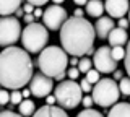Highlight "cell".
I'll list each match as a JSON object with an SVG mask.
<instances>
[{
  "instance_id": "1",
  "label": "cell",
  "mask_w": 130,
  "mask_h": 117,
  "mask_svg": "<svg viewBox=\"0 0 130 117\" xmlns=\"http://www.w3.org/2000/svg\"><path fill=\"white\" fill-rule=\"evenodd\" d=\"M32 76V60L26 49L8 46L0 52V86L20 90Z\"/></svg>"
},
{
  "instance_id": "2",
  "label": "cell",
  "mask_w": 130,
  "mask_h": 117,
  "mask_svg": "<svg viewBox=\"0 0 130 117\" xmlns=\"http://www.w3.org/2000/svg\"><path fill=\"white\" fill-rule=\"evenodd\" d=\"M96 31L85 18L72 16L60 28V44L65 52L75 57H83L93 52Z\"/></svg>"
},
{
  "instance_id": "3",
  "label": "cell",
  "mask_w": 130,
  "mask_h": 117,
  "mask_svg": "<svg viewBox=\"0 0 130 117\" xmlns=\"http://www.w3.org/2000/svg\"><path fill=\"white\" fill-rule=\"evenodd\" d=\"M36 63H38L41 73L51 76V78H55L59 73L65 72V68L68 65V57L63 47L49 46L39 52V57L36 60Z\"/></svg>"
},
{
  "instance_id": "4",
  "label": "cell",
  "mask_w": 130,
  "mask_h": 117,
  "mask_svg": "<svg viewBox=\"0 0 130 117\" xmlns=\"http://www.w3.org/2000/svg\"><path fill=\"white\" fill-rule=\"evenodd\" d=\"M21 44L28 52L32 54H39L41 51L46 47L49 41V31L44 25L39 23H29L21 33Z\"/></svg>"
},
{
  "instance_id": "5",
  "label": "cell",
  "mask_w": 130,
  "mask_h": 117,
  "mask_svg": "<svg viewBox=\"0 0 130 117\" xmlns=\"http://www.w3.org/2000/svg\"><path fill=\"white\" fill-rule=\"evenodd\" d=\"M54 96L60 107L75 109L83 99V90L80 83H76L75 80H67V81H60L55 86Z\"/></svg>"
},
{
  "instance_id": "6",
  "label": "cell",
  "mask_w": 130,
  "mask_h": 117,
  "mask_svg": "<svg viewBox=\"0 0 130 117\" xmlns=\"http://www.w3.org/2000/svg\"><path fill=\"white\" fill-rule=\"evenodd\" d=\"M93 99L94 104L101 107H109L116 104L120 98V90L117 86V81L112 78H101L93 88Z\"/></svg>"
},
{
  "instance_id": "7",
  "label": "cell",
  "mask_w": 130,
  "mask_h": 117,
  "mask_svg": "<svg viewBox=\"0 0 130 117\" xmlns=\"http://www.w3.org/2000/svg\"><path fill=\"white\" fill-rule=\"evenodd\" d=\"M21 25L16 16H0V46L8 47L15 46L21 39Z\"/></svg>"
},
{
  "instance_id": "8",
  "label": "cell",
  "mask_w": 130,
  "mask_h": 117,
  "mask_svg": "<svg viewBox=\"0 0 130 117\" xmlns=\"http://www.w3.org/2000/svg\"><path fill=\"white\" fill-rule=\"evenodd\" d=\"M93 65L99 73H112L117 68V60L112 57L111 47L101 46L93 52Z\"/></svg>"
},
{
  "instance_id": "9",
  "label": "cell",
  "mask_w": 130,
  "mask_h": 117,
  "mask_svg": "<svg viewBox=\"0 0 130 117\" xmlns=\"http://www.w3.org/2000/svg\"><path fill=\"white\" fill-rule=\"evenodd\" d=\"M67 10L60 5H51L47 7L46 11L42 15V23L47 29L51 31H57L62 28V25L67 21Z\"/></svg>"
},
{
  "instance_id": "10",
  "label": "cell",
  "mask_w": 130,
  "mask_h": 117,
  "mask_svg": "<svg viewBox=\"0 0 130 117\" xmlns=\"http://www.w3.org/2000/svg\"><path fill=\"white\" fill-rule=\"evenodd\" d=\"M52 78L44 73H38L31 78L29 81V90L31 94L36 96V98H46L52 93Z\"/></svg>"
},
{
  "instance_id": "11",
  "label": "cell",
  "mask_w": 130,
  "mask_h": 117,
  "mask_svg": "<svg viewBox=\"0 0 130 117\" xmlns=\"http://www.w3.org/2000/svg\"><path fill=\"white\" fill-rule=\"evenodd\" d=\"M104 8L111 18L119 20V18H124L125 13H128L130 3H128V0H106Z\"/></svg>"
},
{
  "instance_id": "12",
  "label": "cell",
  "mask_w": 130,
  "mask_h": 117,
  "mask_svg": "<svg viewBox=\"0 0 130 117\" xmlns=\"http://www.w3.org/2000/svg\"><path fill=\"white\" fill-rule=\"evenodd\" d=\"M114 20L111 16H101L98 18L96 25H94V31H96V36L99 39H107V36L111 34V31L114 29Z\"/></svg>"
},
{
  "instance_id": "13",
  "label": "cell",
  "mask_w": 130,
  "mask_h": 117,
  "mask_svg": "<svg viewBox=\"0 0 130 117\" xmlns=\"http://www.w3.org/2000/svg\"><path fill=\"white\" fill-rule=\"evenodd\" d=\"M32 117H68L67 112H65L63 107H59V106H54V104H47V106H42L39 107L38 111L32 114Z\"/></svg>"
},
{
  "instance_id": "14",
  "label": "cell",
  "mask_w": 130,
  "mask_h": 117,
  "mask_svg": "<svg viewBox=\"0 0 130 117\" xmlns=\"http://www.w3.org/2000/svg\"><path fill=\"white\" fill-rule=\"evenodd\" d=\"M107 41L112 47L116 46H124V44L128 42V34H127V29L124 28H114L111 31V34L107 36Z\"/></svg>"
},
{
  "instance_id": "15",
  "label": "cell",
  "mask_w": 130,
  "mask_h": 117,
  "mask_svg": "<svg viewBox=\"0 0 130 117\" xmlns=\"http://www.w3.org/2000/svg\"><path fill=\"white\" fill-rule=\"evenodd\" d=\"M21 7V0H0V16H10Z\"/></svg>"
},
{
  "instance_id": "16",
  "label": "cell",
  "mask_w": 130,
  "mask_h": 117,
  "mask_svg": "<svg viewBox=\"0 0 130 117\" xmlns=\"http://www.w3.org/2000/svg\"><path fill=\"white\" fill-rule=\"evenodd\" d=\"M85 7H86V13L93 18H101L103 13H104V10H106L104 3L101 2V0H88V3Z\"/></svg>"
},
{
  "instance_id": "17",
  "label": "cell",
  "mask_w": 130,
  "mask_h": 117,
  "mask_svg": "<svg viewBox=\"0 0 130 117\" xmlns=\"http://www.w3.org/2000/svg\"><path fill=\"white\" fill-rule=\"evenodd\" d=\"M107 117H130V103H116Z\"/></svg>"
},
{
  "instance_id": "18",
  "label": "cell",
  "mask_w": 130,
  "mask_h": 117,
  "mask_svg": "<svg viewBox=\"0 0 130 117\" xmlns=\"http://www.w3.org/2000/svg\"><path fill=\"white\" fill-rule=\"evenodd\" d=\"M18 107H20V114L23 117H31L36 112V104L32 103L31 99H23L21 103L18 104Z\"/></svg>"
},
{
  "instance_id": "19",
  "label": "cell",
  "mask_w": 130,
  "mask_h": 117,
  "mask_svg": "<svg viewBox=\"0 0 130 117\" xmlns=\"http://www.w3.org/2000/svg\"><path fill=\"white\" fill-rule=\"evenodd\" d=\"M91 59L89 57H81L80 59V62H78V70H80V73H86V72L91 70Z\"/></svg>"
},
{
  "instance_id": "20",
  "label": "cell",
  "mask_w": 130,
  "mask_h": 117,
  "mask_svg": "<svg viewBox=\"0 0 130 117\" xmlns=\"http://www.w3.org/2000/svg\"><path fill=\"white\" fill-rule=\"evenodd\" d=\"M119 90H120L122 94L130 96V76H128V78H122V80H119Z\"/></svg>"
},
{
  "instance_id": "21",
  "label": "cell",
  "mask_w": 130,
  "mask_h": 117,
  "mask_svg": "<svg viewBox=\"0 0 130 117\" xmlns=\"http://www.w3.org/2000/svg\"><path fill=\"white\" fill-rule=\"evenodd\" d=\"M111 52H112V57L116 59L117 62L125 59V49H124V46H116V47H112Z\"/></svg>"
},
{
  "instance_id": "22",
  "label": "cell",
  "mask_w": 130,
  "mask_h": 117,
  "mask_svg": "<svg viewBox=\"0 0 130 117\" xmlns=\"http://www.w3.org/2000/svg\"><path fill=\"white\" fill-rule=\"evenodd\" d=\"M76 117H104L103 114H101L99 111H96V109H91V107H85V111H81Z\"/></svg>"
},
{
  "instance_id": "23",
  "label": "cell",
  "mask_w": 130,
  "mask_h": 117,
  "mask_svg": "<svg viewBox=\"0 0 130 117\" xmlns=\"http://www.w3.org/2000/svg\"><path fill=\"white\" fill-rule=\"evenodd\" d=\"M86 80H88L91 85H96V83L101 80V78H99V72H98L96 68H91L89 72H86Z\"/></svg>"
},
{
  "instance_id": "24",
  "label": "cell",
  "mask_w": 130,
  "mask_h": 117,
  "mask_svg": "<svg viewBox=\"0 0 130 117\" xmlns=\"http://www.w3.org/2000/svg\"><path fill=\"white\" fill-rule=\"evenodd\" d=\"M124 65H125V72L130 76V39L127 42V49H125V59H124Z\"/></svg>"
},
{
  "instance_id": "25",
  "label": "cell",
  "mask_w": 130,
  "mask_h": 117,
  "mask_svg": "<svg viewBox=\"0 0 130 117\" xmlns=\"http://www.w3.org/2000/svg\"><path fill=\"white\" fill-rule=\"evenodd\" d=\"M21 101H23V94H21V91L13 90V93L10 94V103H11V104H20Z\"/></svg>"
},
{
  "instance_id": "26",
  "label": "cell",
  "mask_w": 130,
  "mask_h": 117,
  "mask_svg": "<svg viewBox=\"0 0 130 117\" xmlns=\"http://www.w3.org/2000/svg\"><path fill=\"white\" fill-rule=\"evenodd\" d=\"M78 75H80V70H78V67H70L67 70V76L70 80H76L78 78Z\"/></svg>"
},
{
  "instance_id": "27",
  "label": "cell",
  "mask_w": 130,
  "mask_h": 117,
  "mask_svg": "<svg viewBox=\"0 0 130 117\" xmlns=\"http://www.w3.org/2000/svg\"><path fill=\"white\" fill-rule=\"evenodd\" d=\"M8 103H10V94H8V91L0 90V106H3V104H8Z\"/></svg>"
},
{
  "instance_id": "28",
  "label": "cell",
  "mask_w": 130,
  "mask_h": 117,
  "mask_svg": "<svg viewBox=\"0 0 130 117\" xmlns=\"http://www.w3.org/2000/svg\"><path fill=\"white\" fill-rule=\"evenodd\" d=\"M80 86H81V90H83V93H89V91H93V90H91V83H89L86 78H81Z\"/></svg>"
},
{
  "instance_id": "29",
  "label": "cell",
  "mask_w": 130,
  "mask_h": 117,
  "mask_svg": "<svg viewBox=\"0 0 130 117\" xmlns=\"http://www.w3.org/2000/svg\"><path fill=\"white\" fill-rule=\"evenodd\" d=\"M81 104H83L85 107H91L93 104H94V99H93V96H83V99H81Z\"/></svg>"
},
{
  "instance_id": "30",
  "label": "cell",
  "mask_w": 130,
  "mask_h": 117,
  "mask_svg": "<svg viewBox=\"0 0 130 117\" xmlns=\"http://www.w3.org/2000/svg\"><path fill=\"white\" fill-rule=\"evenodd\" d=\"M117 26H119V28H124V29H127V28L130 26L128 18H119V23H117Z\"/></svg>"
},
{
  "instance_id": "31",
  "label": "cell",
  "mask_w": 130,
  "mask_h": 117,
  "mask_svg": "<svg viewBox=\"0 0 130 117\" xmlns=\"http://www.w3.org/2000/svg\"><path fill=\"white\" fill-rule=\"evenodd\" d=\"M0 117H23V115L16 114L13 111H3V112H0Z\"/></svg>"
},
{
  "instance_id": "32",
  "label": "cell",
  "mask_w": 130,
  "mask_h": 117,
  "mask_svg": "<svg viewBox=\"0 0 130 117\" xmlns=\"http://www.w3.org/2000/svg\"><path fill=\"white\" fill-rule=\"evenodd\" d=\"M26 2H29L31 5H34V7H42V5H46L49 0H26Z\"/></svg>"
},
{
  "instance_id": "33",
  "label": "cell",
  "mask_w": 130,
  "mask_h": 117,
  "mask_svg": "<svg viewBox=\"0 0 130 117\" xmlns=\"http://www.w3.org/2000/svg\"><path fill=\"white\" fill-rule=\"evenodd\" d=\"M34 8H36V7H34V5H31L29 2H26V3H24V7H23L24 13H34Z\"/></svg>"
},
{
  "instance_id": "34",
  "label": "cell",
  "mask_w": 130,
  "mask_h": 117,
  "mask_svg": "<svg viewBox=\"0 0 130 117\" xmlns=\"http://www.w3.org/2000/svg\"><path fill=\"white\" fill-rule=\"evenodd\" d=\"M34 15H32V13H24V21H26L28 23V25H29V23H34Z\"/></svg>"
},
{
  "instance_id": "35",
  "label": "cell",
  "mask_w": 130,
  "mask_h": 117,
  "mask_svg": "<svg viewBox=\"0 0 130 117\" xmlns=\"http://www.w3.org/2000/svg\"><path fill=\"white\" fill-rule=\"evenodd\" d=\"M83 15H85V11L80 8V7H76L75 11H73V16H76V18H83Z\"/></svg>"
},
{
  "instance_id": "36",
  "label": "cell",
  "mask_w": 130,
  "mask_h": 117,
  "mask_svg": "<svg viewBox=\"0 0 130 117\" xmlns=\"http://www.w3.org/2000/svg\"><path fill=\"white\" fill-rule=\"evenodd\" d=\"M112 73H114V78H116V80H122V78H124V72H122V70H114Z\"/></svg>"
},
{
  "instance_id": "37",
  "label": "cell",
  "mask_w": 130,
  "mask_h": 117,
  "mask_svg": "<svg viewBox=\"0 0 130 117\" xmlns=\"http://www.w3.org/2000/svg\"><path fill=\"white\" fill-rule=\"evenodd\" d=\"M46 103H47V104H51V106H52V104H55V103H57L55 96H51V94L46 96Z\"/></svg>"
},
{
  "instance_id": "38",
  "label": "cell",
  "mask_w": 130,
  "mask_h": 117,
  "mask_svg": "<svg viewBox=\"0 0 130 117\" xmlns=\"http://www.w3.org/2000/svg\"><path fill=\"white\" fill-rule=\"evenodd\" d=\"M78 62H80V60H78V57H75V55H73V57L68 60V63H70L72 67H78Z\"/></svg>"
},
{
  "instance_id": "39",
  "label": "cell",
  "mask_w": 130,
  "mask_h": 117,
  "mask_svg": "<svg viewBox=\"0 0 130 117\" xmlns=\"http://www.w3.org/2000/svg\"><path fill=\"white\" fill-rule=\"evenodd\" d=\"M32 15H34L36 18H39V16H42V15H44V11L41 10V7H36V8H34V13H32Z\"/></svg>"
},
{
  "instance_id": "40",
  "label": "cell",
  "mask_w": 130,
  "mask_h": 117,
  "mask_svg": "<svg viewBox=\"0 0 130 117\" xmlns=\"http://www.w3.org/2000/svg\"><path fill=\"white\" fill-rule=\"evenodd\" d=\"M21 94H23V98H24V99H28V98H29V94H31V90H29V88H28V90H23V91H21Z\"/></svg>"
},
{
  "instance_id": "41",
  "label": "cell",
  "mask_w": 130,
  "mask_h": 117,
  "mask_svg": "<svg viewBox=\"0 0 130 117\" xmlns=\"http://www.w3.org/2000/svg\"><path fill=\"white\" fill-rule=\"evenodd\" d=\"M73 2H75V5H76V7H81V5H86L88 0H73Z\"/></svg>"
},
{
  "instance_id": "42",
  "label": "cell",
  "mask_w": 130,
  "mask_h": 117,
  "mask_svg": "<svg viewBox=\"0 0 130 117\" xmlns=\"http://www.w3.org/2000/svg\"><path fill=\"white\" fill-rule=\"evenodd\" d=\"M15 15H16V18H21V16H24V10H21V8H18L15 11Z\"/></svg>"
},
{
  "instance_id": "43",
  "label": "cell",
  "mask_w": 130,
  "mask_h": 117,
  "mask_svg": "<svg viewBox=\"0 0 130 117\" xmlns=\"http://www.w3.org/2000/svg\"><path fill=\"white\" fill-rule=\"evenodd\" d=\"M63 78H65V72H62V73H59V75L55 76L57 81H63Z\"/></svg>"
},
{
  "instance_id": "44",
  "label": "cell",
  "mask_w": 130,
  "mask_h": 117,
  "mask_svg": "<svg viewBox=\"0 0 130 117\" xmlns=\"http://www.w3.org/2000/svg\"><path fill=\"white\" fill-rule=\"evenodd\" d=\"M52 2H54L55 5H60V3H62V2H65V0H52Z\"/></svg>"
},
{
  "instance_id": "45",
  "label": "cell",
  "mask_w": 130,
  "mask_h": 117,
  "mask_svg": "<svg viewBox=\"0 0 130 117\" xmlns=\"http://www.w3.org/2000/svg\"><path fill=\"white\" fill-rule=\"evenodd\" d=\"M128 21H130V10H128Z\"/></svg>"
}]
</instances>
